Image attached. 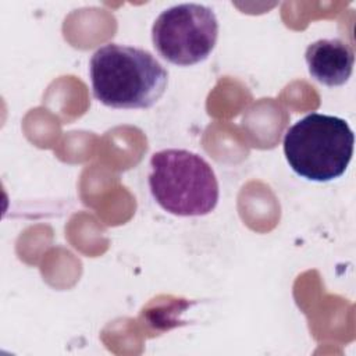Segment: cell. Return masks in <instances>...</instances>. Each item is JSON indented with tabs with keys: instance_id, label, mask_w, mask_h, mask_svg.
<instances>
[{
	"instance_id": "obj_1",
	"label": "cell",
	"mask_w": 356,
	"mask_h": 356,
	"mask_svg": "<svg viewBox=\"0 0 356 356\" xmlns=\"http://www.w3.org/2000/svg\"><path fill=\"white\" fill-rule=\"evenodd\" d=\"M89 75L93 97L111 108H149L168 83V71L150 51L118 43L92 54Z\"/></svg>"
},
{
	"instance_id": "obj_2",
	"label": "cell",
	"mask_w": 356,
	"mask_h": 356,
	"mask_svg": "<svg viewBox=\"0 0 356 356\" xmlns=\"http://www.w3.org/2000/svg\"><path fill=\"white\" fill-rule=\"evenodd\" d=\"M149 188L157 204L179 217L206 216L218 202V181L211 165L186 149H164L150 159Z\"/></svg>"
},
{
	"instance_id": "obj_3",
	"label": "cell",
	"mask_w": 356,
	"mask_h": 356,
	"mask_svg": "<svg viewBox=\"0 0 356 356\" xmlns=\"http://www.w3.org/2000/svg\"><path fill=\"white\" fill-rule=\"evenodd\" d=\"M282 145L289 167L299 177L330 182L346 171L355 135L343 118L312 113L286 129Z\"/></svg>"
},
{
	"instance_id": "obj_4",
	"label": "cell",
	"mask_w": 356,
	"mask_h": 356,
	"mask_svg": "<svg viewBox=\"0 0 356 356\" xmlns=\"http://www.w3.org/2000/svg\"><path fill=\"white\" fill-rule=\"evenodd\" d=\"M218 21L211 7L175 4L159 14L152 26L153 46L171 64L188 67L204 61L214 50Z\"/></svg>"
},
{
	"instance_id": "obj_5",
	"label": "cell",
	"mask_w": 356,
	"mask_h": 356,
	"mask_svg": "<svg viewBox=\"0 0 356 356\" xmlns=\"http://www.w3.org/2000/svg\"><path fill=\"white\" fill-rule=\"evenodd\" d=\"M309 74L325 86H341L348 82L355 64L353 47L339 39H318L305 51Z\"/></svg>"
}]
</instances>
